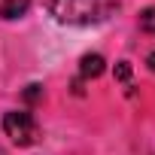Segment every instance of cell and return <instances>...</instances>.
I'll list each match as a JSON object with an SVG mask.
<instances>
[{
  "label": "cell",
  "mask_w": 155,
  "mask_h": 155,
  "mask_svg": "<svg viewBox=\"0 0 155 155\" xmlns=\"http://www.w3.org/2000/svg\"><path fill=\"white\" fill-rule=\"evenodd\" d=\"M122 0H49V15L61 25H101L107 21Z\"/></svg>",
  "instance_id": "1"
},
{
  "label": "cell",
  "mask_w": 155,
  "mask_h": 155,
  "mask_svg": "<svg viewBox=\"0 0 155 155\" xmlns=\"http://www.w3.org/2000/svg\"><path fill=\"white\" fill-rule=\"evenodd\" d=\"M3 134H6L12 143H18V146H31V143L37 140L40 128H37V119H34L31 113H25V110H9V113L3 116Z\"/></svg>",
  "instance_id": "2"
},
{
  "label": "cell",
  "mask_w": 155,
  "mask_h": 155,
  "mask_svg": "<svg viewBox=\"0 0 155 155\" xmlns=\"http://www.w3.org/2000/svg\"><path fill=\"white\" fill-rule=\"evenodd\" d=\"M31 0H0V18H21Z\"/></svg>",
  "instance_id": "3"
},
{
  "label": "cell",
  "mask_w": 155,
  "mask_h": 155,
  "mask_svg": "<svg viewBox=\"0 0 155 155\" xmlns=\"http://www.w3.org/2000/svg\"><path fill=\"white\" fill-rule=\"evenodd\" d=\"M104 64H107V61H104L101 55H85L79 70H82V76H91V79H94V76H101V73H104Z\"/></svg>",
  "instance_id": "4"
},
{
  "label": "cell",
  "mask_w": 155,
  "mask_h": 155,
  "mask_svg": "<svg viewBox=\"0 0 155 155\" xmlns=\"http://www.w3.org/2000/svg\"><path fill=\"white\" fill-rule=\"evenodd\" d=\"M140 31L155 34V6H149V9H143V12H140Z\"/></svg>",
  "instance_id": "5"
},
{
  "label": "cell",
  "mask_w": 155,
  "mask_h": 155,
  "mask_svg": "<svg viewBox=\"0 0 155 155\" xmlns=\"http://www.w3.org/2000/svg\"><path fill=\"white\" fill-rule=\"evenodd\" d=\"M116 76L122 82H128V76H131V67H128V61H119V67H116Z\"/></svg>",
  "instance_id": "6"
},
{
  "label": "cell",
  "mask_w": 155,
  "mask_h": 155,
  "mask_svg": "<svg viewBox=\"0 0 155 155\" xmlns=\"http://www.w3.org/2000/svg\"><path fill=\"white\" fill-rule=\"evenodd\" d=\"M146 64H149V70L155 73V52H149V58H146Z\"/></svg>",
  "instance_id": "7"
}]
</instances>
